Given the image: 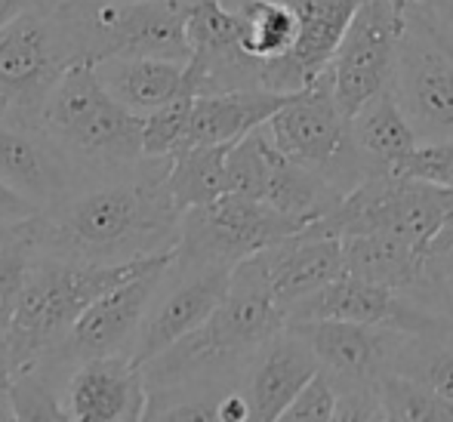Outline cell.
Segmentation results:
<instances>
[{"mask_svg":"<svg viewBox=\"0 0 453 422\" xmlns=\"http://www.w3.org/2000/svg\"><path fill=\"white\" fill-rule=\"evenodd\" d=\"M167 157H149L145 176L68 195L41 213L43 253L84 262H133L176 250L182 210L167 188Z\"/></svg>","mask_w":453,"mask_h":422,"instance_id":"cell-1","label":"cell"},{"mask_svg":"<svg viewBox=\"0 0 453 422\" xmlns=\"http://www.w3.org/2000/svg\"><path fill=\"white\" fill-rule=\"evenodd\" d=\"M167 253L133 262H84L43 250L37 253L28 280L16 299V309H12L6 327H0V336L10 351L12 373L53 355L87 305L96 303L111 287L136 278L139 272L155 265Z\"/></svg>","mask_w":453,"mask_h":422,"instance_id":"cell-2","label":"cell"},{"mask_svg":"<svg viewBox=\"0 0 453 422\" xmlns=\"http://www.w3.org/2000/svg\"><path fill=\"white\" fill-rule=\"evenodd\" d=\"M41 127L74 164L133 167L145 161L142 114L124 108L96 74L93 62H74L43 105Z\"/></svg>","mask_w":453,"mask_h":422,"instance_id":"cell-3","label":"cell"},{"mask_svg":"<svg viewBox=\"0 0 453 422\" xmlns=\"http://www.w3.org/2000/svg\"><path fill=\"white\" fill-rule=\"evenodd\" d=\"M56 10L87 62L108 56L191 59V0H56Z\"/></svg>","mask_w":453,"mask_h":422,"instance_id":"cell-4","label":"cell"},{"mask_svg":"<svg viewBox=\"0 0 453 422\" xmlns=\"http://www.w3.org/2000/svg\"><path fill=\"white\" fill-rule=\"evenodd\" d=\"M81 59L65 19L53 6L22 12L0 28V120L41 127L43 105Z\"/></svg>","mask_w":453,"mask_h":422,"instance_id":"cell-5","label":"cell"},{"mask_svg":"<svg viewBox=\"0 0 453 422\" xmlns=\"http://www.w3.org/2000/svg\"><path fill=\"white\" fill-rule=\"evenodd\" d=\"M448 222H453V188L417 176H370L315 226L336 238L388 232L426 250Z\"/></svg>","mask_w":453,"mask_h":422,"instance_id":"cell-6","label":"cell"},{"mask_svg":"<svg viewBox=\"0 0 453 422\" xmlns=\"http://www.w3.org/2000/svg\"><path fill=\"white\" fill-rule=\"evenodd\" d=\"M269 133L280 151L303 167L321 173L342 195L367 179L352 149V120L334 96L330 68L269 118Z\"/></svg>","mask_w":453,"mask_h":422,"instance_id":"cell-7","label":"cell"},{"mask_svg":"<svg viewBox=\"0 0 453 422\" xmlns=\"http://www.w3.org/2000/svg\"><path fill=\"white\" fill-rule=\"evenodd\" d=\"M311 222L244 195H222L182 213L176 265H238Z\"/></svg>","mask_w":453,"mask_h":422,"instance_id":"cell-8","label":"cell"},{"mask_svg":"<svg viewBox=\"0 0 453 422\" xmlns=\"http://www.w3.org/2000/svg\"><path fill=\"white\" fill-rule=\"evenodd\" d=\"M392 89L419 142L453 139V53L413 0L407 4Z\"/></svg>","mask_w":453,"mask_h":422,"instance_id":"cell-9","label":"cell"},{"mask_svg":"<svg viewBox=\"0 0 453 422\" xmlns=\"http://www.w3.org/2000/svg\"><path fill=\"white\" fill-rule=\"evenodd\" d=\"M411 0H361L330 62L334 96L349 120L392 87Z\"/></svg>","mask_w":453,"mask_h":422,"instance_id":"cell-10","label":"cell"},{"mask_svg":"<svg viewBox=\"0 0 453 422\" xmlns=\"http://www.w3.org/2000/svg\"><path fill=\"white\" fill-rule=\"evenodd\" d=\"M173 262H176V250L161 256L155 265L139 272L136 278L102 293L96 303H90L81 311V318L68 330V336L62 339L59 349L50 357H43V361H56L59 367H65V364L78 367V364L93 361V357L133 355L151 303H155L157 290L167 280V272Z\"/></svg>","mask_w":453,"mask_h":422,"instance_id":"cell-11","label":"cell"},{"mask_svg":"<svg viewBox=\"0 0 453 422\" xmlns=\"http://www.w3.org/2000/svg\"><path fill=\"white\" fill-rule=\"evenodd\" d=\"M287 327H293L309 342L321 370H327L340 382H373L386 370H395L401 349H404L407 336H411L401 334V330L340 321V318L296 321L287 324Z\"/></svg>","mask_w":453,"mask_h":422,"instance_id":"cell-12","label":"cell"},{"mask_svg":"<svg viewBox=\"0 0 453 422\" xmlns=\"http://www.w3.org/2000/svg\"><path fill=\"white\" fill-rule=\"evenodd\" d=\"M173 272L180 278L173 280L167 296H155L149 318L142 324V334H139V342L133 349V357L139 364L151 361L164 349L180 342L182 336L197 330L219 309L234 265H176L173 262Z\"/></svg>","mask_w":453,"mask_h":422,"instance_id":"cell-13","label":"cell"},{"mask_svg":"<svg viewBox=\"0 0 453 422\" xmlns=\"http://www.w3.org/2000/svg\"><path fill=\"white\" fill-rule=\"evenodd\" d=\"M299 19L290 53L265 62L263 87L274 93H299L318 81L334 62L349 22L361 0H290Z\"/></svg>","mask_w":453,"mask_h":422,"instance_id":"cell-14","label":"cell"},{"mask_svg":"<svg viewBox=\"0 0 453 422\" xmlns=\"http://www.w3.org/2000/svg\"><path fill=\"white\" fill-rule=\"evenodd\" d=\"M68 417L78 422L145 419L149 382L142 364L133 355L93 357L74 367L65 380Z\"/></svg>","mask_w":453,"mask_h":422,"instance_id":"cell-15","label":"cell"},{"mask_svg":"<svg viewBox=\"0 0 453 422\" xmlns=\"http://www.w3.org/2000/svg\"><path fill=\"white\" fill-rule=\"evenodd\" d=\"M74 161L43 133V127H22L0 120V182L35 203L41 213L72 195Z\"/></svg>","mask_w":453,"mask_h":422,"instance_id":"cell-16","label":"cell"},{"mask_svg":"<svg viewBox=\"0 0 453 422\" xmlns=\"http://www.w3.org/2000/svg\"><path fill=\"white\" fill-rule=\"evenodd\" d=\"M259 259L269 274L274 299L284 305V311H290L299 299L311 296L346 274L342 238L321 232L315 222L305 226L303 232L259 250Z\"/></svg>","mask_w":453,"mask_h":422,"instance_id":"cell-17","label":"cell"},{"mask_svg":"<svg viewBox=\"0 0 453 422\" xmlns=\"http://www.w3.org/2000/svg\"><path fill=\"white\" fill-rule=\"evenodd\" d=\"M321 370L315 351L293 327H284L278 336L259 349L247 373V398L253 404V419L274 422L284 417L303 386Z\"/></svg>","mask_w":453,"mask_h":422,"instance_id":"cell-18","label":"cell"},{"mask_svg":"<svg viewBox=\"0 0 453 422\" xmlns=\"http://www.w3.org/2000/svg\"><path fill=\"white\" fill-rule=\"evenodd\" d=\"M290 96L293 93H274V89H226V93L197 96L182 145L238 142L250 130L269 124V118L290 102Z\"/></svg>","mask_w":453,"mask_h":422,"instance_id":"cell-19","label":"cell"},{"mask_svg":"<svg viewBox=\"0 0 453 422\" xmlns=\"http://www.w3.org/2000/svg\"><path fill=\"white\" fill-rule=\"evenodd\" d=\"M419 145L417 130L401 111L395 89H382L352 118V149L364 173L370 176H398L401 164Z\"/></svg>","mask_w":453,"mask_h":422,"instance_id":"cell-20","label":"cell"},{"mask_svg":"<svg viewBox=\"0 0 453 422\" xmlns=\"http://www.w3.org/2000/svg\"><path fill=\"white\" fill-rule=\"evenodd\" d=\"M93 65L102 87L124 108L145 118L180 93L188 62L155 59V56H108Z\"/></svg>","mask_w":453,"mask_h":422,"instance_id":"cell-21","label":"cell"},{"mask_svg":"<svg viewBox=\"0 0 453 422\" xmlns=\"http://www.w3.org/2000/svg\"><path fill=\"white\" fill-rule=\"evenodd\" d=\"M346 274L373 280L395 290H417L426 250L388 232H367L342 238Z\"/></svg>","mask_w":453,"mask_h":422,"instance_id":"cell-22","label":"cell"},{"mask_svg":"<svg viewBox=\"0 0 453 422\" xmlns=\"http://www.w3.org/2000/svg\"><path fill=\"white\" fill-rule=\"evenodd\" d=\"M234 142L213 145H182L170 155L167 188L173 195L176 207L191 210L213 203L216 197L228 195V149Z\"/></svg>","mask_w":453,"mask_h":422,"instance_id":"cell-23","label":"cell"},{"mask_svg":"<svg viewBox=\"0 0 453 422\" xmlns=\"http://www.w3.org/2000/svg\"><path fill=\"white\" fill-rule=\"evenodd\" d=\"M241 12V47L253 59H278L290 53L296 41L299 19L290 0H238Z\"/></svg>","mask_w":453,"mask_h":422,"instance_id":"cell-24","label":"cell"},{"mask_svg":"<svg viewBox=\"0 0 453 422\" xmlns=\"http://www.w3.org/2000/svg\"><path fill=\"white\" fill-rule=\"evenodd\" d=\"M43 244L41 213L0 226V327H6L16 299Z\"/></svg>","mask_w":453,"mask_h":422,"instance_id":"cell-25","label":"cell"},{"mask_svg":"<svg viewBox=\"0 0 453 422\" xmlns=\"http://www.w3.org/2000/svg\"><path fill=\"white\" fill-rule=\"evenodd\" d=\"M376 392H380L382 417L386 419H407V422L453 419V404L448 398H441L435 388L401 373V370H386L376 380Z\"/></svg>","mask_w":453,"mask_h":422,"instance_id":"cell-26","label":"cell"},{"mask_svg":"<svg viewBox=\"0 0 453 422\" xmlns=\"http://www.w3.org/2000/svg\"><path fill=\"white\" fill-rule=\"evenodd\" d=\"M197 96H201V81H197L195 65L188 62L185 65V84L180 93L170 102H164L161 108H155L151 114H145V127H142L145 157H167L180 149Z\"/></svg>","mask_w":453,"mask_h":422,"instance_id":"cell-27","label":"cell"},{"mask_svg":"<svg viewBox=\"0 0 453 422\" xmlns=\"http://www.w3.org/2000/svg\"><path fill=\"white\" fill-rule=\"evenodd\" d=\"M56 361H41L12 373L10 407L12 419H72L65 407V392L56 388Z\"/></svg>","mask_w":453,"mask_h":422,"instance_id":"cell-28","label":"cell"},{"mask_svg":"<svg viewBox=\"0 0 453 422\" xmlns=\"http://www.w3.org/2000/svg\"><path fill=\"white\" fill-rule=\"evenodd\" d=\"M395 370L413 376L435 388L441 398L453 404V336L444 334H426V336H407L404 349L398 355Z\"/></svg>","mask_w":453,"mask_h":422,"instance_id":"cell-29","label":"cell"},{"mask_svg":"<svg viewBox=\"0 0 453 422\" xmlns=\"http://www.w3.org/2000/svg\"><path fill=\"white\" fill-rule=\"evenodd\" d=\"M413 293L435 311L453 318V222H448L426 247L419 284Z\"/></svg>","mask_w":453,"mask_h":422,"instance_id":"cell-30","label":"cell"},{"mask_svg":"<svg viewBox=\"0 0 453 422\" xmlns=\"http://www.w3.org/2000/svg\"><path fill=\"white\" fill-rule=\"evenodd\" d=\"M336 404H340V392H336V380L324 370H318L303 392L293 398V404L284 410V422H327L336 419Z\"/></svg>","mask_w":453,"mask_h":422,"instance_id":"cell-31","label":"cell"},{"mask_svg":"<svg viewBox=\"0 0 453 422\" xmlns=\"http://www.w3.org/2000/svg\"><path fill=\"white\" fill-rule=\"evenodd\" d=\"M398 176H417L426 182L453 188V139L448 142H419L413 155L401 164Z\"/></svg>","mask_w":453,"mask_h":422,"instance_id":"cell-32","label":"cell"},{"mask_svg":"<svg viewBox=\"0 0 453 422\" xmlns=\"http://www.w3.org/2000/svg\"><path fill=\"white\" fill-rule=\"evenodd\" d=\"M419 6L429 25L435 28V35L453 50V0H413Z\"/></svg>","mask_w":453,"mask_h":422,"instance_id":"cell-33","label":"cell"},{"mask_svg":"<svg viewBox=\"0 0 453 422\" xmlns=\"http://www.w3.org/2000/svg\"><path fill=\"white\" fill-rule=\"evenodd\" d=\"M216 419H219V422H247V419H253V404H250V398H247V392L228 388V392L219 398Z\"/></svg>","mask_w":453,"mask_h":422,"instance_id":"cell-34","label":"cell"},{"mask_svg":"<svg viewBox=\"0 0 453 422\" xmlns=\"http://www.w3.org/2000/svg\"><path fill=\"white\" fill-rule=\"evenodd\" d=\"M35 213H41L35 203H28L19 191H12L10 185L0 182V226H4V222L28 219V216H35Z\"/></svg>","mask_w":453,"mask_h":422,"instance_id":"cell-35","label":"cell"},{"mask_svg":"<svg viewBox=\"0 0 453 422\" xmlns=\"http://www.w3.org/2000/svg\"><path fill=\"white\" fill-rule=\"evenodd\" d=\"M56 0H0V28L19 19L22 12L37 10V6H53Z\"/></svg>","mask_w":453,"mask_h":422,"instance_id":"cell-36","label":"cell"},{"mask_svg":"<svg viewBox=\"0 0 453 422\" xmlns=\"http://www.w3.org/2000/svg\"><path fill=\"white\" fill-rule=\"evenodd\" d=\"M10 382H12V364H10V351H6L4 336H0V398L10 392Z\"/></svg>","mask_w":453,"mask_h":422,"instance_id":"cell-37","label":"cell"},{"mask_svg":"<svg viewBox=\"0 0 453 422\" xmlns=\"http://www.w3.org/2000/svg\"><path fill=\"white\" fill-rule=\"evenodd\" d=\"M448 334H450V336H453V318H450V330H448Z\"/></svg>","mask_w":453,"mask_h":422,"instance_id":"cell-38","label":"cell"},{"mask_svg":"<svg viewBox=\"0 0 453 422\" xmlns=\"http://www.w3.org/2000/svg\"><path fill=\"white\" fill-rule=\"evenodd\" d=\"M448 50H450V47H448ZM450 53H453V50H450Z\"/></svg>","mask_w":453,"mask_h":422,"instance_id":"cell-39","label":"cell"}]
</instances>
